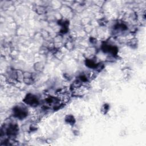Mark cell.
Wrapping results in <instances>:
<instances>
[{
    "mask_svg": "<svg viewBox=\"0 0 146 146\" xmlns=\"http://www.w3.org/2000/svg\"><path fill=\"white\" fill-rule=\"evenodd\" d=\"M24 102L26 103L29 104L31 106H36L38 104V100L36 97H35L34 95H31V94L27 95L26 96V98L24 100Z\"/></svg>",
    "mask_w": 146,
    "mask_h": 146,
    "instance_id": "1",
    "label": "cell"
},
{
    "mask_svg": "<svg viewBox=\"0 0 146 146\" xmlns=\"http://www.w3.org/2000/svg\"><path fill=\"white\" fill-rule=\"evenodd\" d=\"M86 64L88 66V67H92V68H93V67H96V64H95V63H94L92 61H91V60H87V62H86Z\"/></svg>",
    "mask_w": 146,
    "mask_h": 146,
    "instance_id": "3",
    "label": "cell"
},
{
    "mask_svg": "<svg viewBox=\"0 0 146 146\" xmlns=\"http://www.w3.org/2000/svg\"><path fill=\"white\" fill-rule=\"evenodd\" d=\"M14 115L19 118H23L26 116V112L24 109L19 107H16L14 110Z\"/></svg>",
    "mask_w": 146,
    "mask_h": 146,
    "instance_id": "2",
    "label": "cell"
}]
</instances>
